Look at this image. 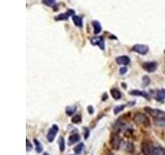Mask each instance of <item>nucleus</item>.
Segmentation results:
<instances>
[{
  "mask_svg": "<svg viewBox=\"0 0 165 155\" xmlns=\"http://www.w3.org/2000/svg\"><path fill=\"white\" fill-rule=\"evenodd\" d=\"M133 120H134V122L138 123V124H143L144 126L150 125L149 118L147 117L146 114H143V113H136L135 116L133 117Z\"/></svg>",
  "mask_w": 165,
  "mask_h": 155,
  "instance_id": "obj_1",
  "label": "nucleus"
},
{
  "mask_svg": "<svg viewBox=\"0 0 165 155\" xmlns=\"http://www.w3.org/2000/svg\"><path fill=\"white\" fill-rule=\"evenodd\" d=\"M146 111L149 112V114L151 116H153L154 119H162V118H165V112L161 111V110H153L147 108Z\"/></svg>",
  "mask_w": 165,
  "mask_h": 155,
  "instance_id": "obj_2",
  "label": "nucleus"
},
{
  "mask_svg": "<svg viewBox=\"0 0 165 155\" xmlns=\"http://www.w3.org/2000/svg\"><path fill=\"white\" fill-rule=\"evenodd\" d=\"M121 138L119 137L118 134H112V138H110V146L113 147V149L115 150H118L121 146Z\"/></svg>",
  "mask_w": 165,
  "mask_h": 155,
  "instance_id": "obj_3",
  "label": "nucleus"
},
{
  "mask_svg": "<svg viewBox=\"0 0 165 155\" xmlns=\"http://www.w3.org/2000/svg\"><path fill=\"white\" fill-rule=\"evenodd\" d=\"M132 51H134V52L138 53V54L140 55H146L148 54V52H149V47L146 46V45L137 44L132 47Z\"/></svg>",
  "mask_w": 165,
  "mask_h": 155,
  "instance_id": "obj_4",
  "label": "nucleus"
},
{
  "mask_svg": "<svg viewBox=\"0 0 165 155\" xmlns=\"http://www.w3.org/2000/svg\"><path fill=\"white\" fill-rule=\"evenodd\" d=\"M90 43L92 46H98L100 48V50H102V51H104V49H105V44H104L103 37H99V36L92 37L90 39Z\"/></svg>",
  "mask_w": 165,
  "mask_h": 155,
  "instance_id": "obj_5",
  "label": "nucleus"
},
{
  "mask_svg": "<svg viewBox=\"0 0 165 155\" xmlns=\"http://www.w3.org/2000/svg\"><path fill=\"white\" fill-rule=\"evenodd\" d=\"M59 131V127L57 125H53L52 127L49 129V131H48V134H47V139L49 141L50 143L54 142V140H55V138L57 136V134H58Z\"/></svg>",
  "mask_w": 165,
  "mask_h": 155,
  "instance_id": "obj_6",
  "label": "nucleus"
},
{
  "mask_svg": "<svg viewBox=\"0 0 165 155\" xmlns=\"http://www.w3.org/2000/svg\"><path fill=\"white\" fill-rule=\"evenodd\" d=\"M158 63L157 62H144L143 64V68L146 70L147 72H154L156 69H157Z\"/></svg>",
  "mask_w": 165,
  "mask_h": 155,
  "instance_id": "obj_7",
  "label": "nucleus"
},
{
  "mask_svg": "<svg viewBox=\"0 0 165 155\" xmlns=\"http://www.w3.org/2000/svg\"><path fill=\"white\" fill-rule=\"evenodd\" d=\"M141 151H143L144 155H154L153 154L154 148L152 147V145H151L150 143H147V142L143 143V145H141Z\"/></svg>",
  "mask_w": 165,
  "mask_h": 155,
  "instance_id": "obj_8",
  "label": "nucleus"
},
{
  "mask_svg": "<svg viewBox=\"0 0 165 155\" xmlns=\"http://www.w3.org/2000/svg\"><path fill=\"white\" fill-rule=\"evenodd\" d=\"M116 62L119 64V65L127 66L128 64L130 63V58L128 57V56H126V55L119 56V57H117V58H116Z\"/></svg>",
  "mask_w": 165,
  "mask_h": 155,
  "instance_id": "obj_9",
  "label": "nucleus"
},
{
  "mask_svg": "<svg viewBox=\"0 0 165 155\" xmlns=\"http://www.w3.org/2000/svg\"><path fill=\"white\" fill-rule=\"evenodd\" d=\"M75 13L73 12L72 10H69L67 13H63V14H60L57 17H55V20L56 21H65V20H68L69 16H75Z\"/></svg>",
  "mask_w": 165,
  "mask_h": 155,
  "instance_id": "obj_10",
  "label": "nucleus"
},
{
  "mask_svg": "<svg viewBox=\"0 0 165 155\" xmlns=\"http://www.w3.org/2000/svg\"><path fill=\"white\" fill-rule=\"evenodd\" d=\"M129 94L130 95H135V96H141V97H144L146 99H150V96L147 92L144 91H139V90H131L129 91Z\"/></svg>",
  "mask_w": 165,
  "mask_h": 155,
  "instance_id": "obj_11",
  "label": "nucleus"
},
{
  "mask_svg": "<svg viewBox=\"0 0 165 155\" xmlns=\"http://www.w3.org/2000/svg\"><path fill=\"white\" fill-rule=\"evenodd\" d=\"M92 26L94 28V33H95L96 35L99 34V33L102 31V26H101V24L99 23L98 21H93L92 22Z\"/></svg>",
  "mask_w": 165,
  "mask_h": 155,
  "instance_id": "obj_12",
  "label": "nucleus"
},
{
  "mask_svg": "<svg viewBox=\"0 0 165 155\" xmlns=\"http://www.w3.org/2000/svg\"><path fill=\"white\" fill-rule=\"evenodd\" d=\"M110 94H112V96L113 97V99H116V100L121 99V97H122L120 90L117 89V88H113L112 90H110Z\"/></svg>",
  "mask_w": 165,
  "mask_h": 155,
  "instance_id": "obj_13",
  "label": "nucleus"
},
{
  "mask_svg": "<svg viewBox=\"0 0 165 155\" xmlns=\"http://www.w3.org/2000/svg\"><path fill=\"white\" fill-rule=\"evenodd\" d=\"M156 100L158 101H163L165 99V89H160L158 90L157 93H156Z\"/></svg>",
  "mask_w": 165,
  "mask_h": 155,
  "instance_id": "obj_14",
  "label": "nucleus"
},
{
  "mask_svg": "<svg viewBox=\"0 0 165 155\" xmlns=\"http://www.w3.org/2000/svg\"><path fill=\"white\" fill-rule=\"evenodd\" d=\"M72 21H73V23H75V26H78L79 28H82V19L81 18V17H79V16H72Z\"/></svg>",
  "mask_w": 165,
  "mask_h": 155,
  "instance_id": "obj_15",
  "label": "nucleus"
},
{
  "mask_svg": "<svg viewBox=\"0 0 165 155\" xmlns=\"http://www.w3.org/2000/svg\"><path fill=\"white\" fill-rule=\"evenodd\" d=\"M79 139H81V137H79V134H71V136L69 137V140H68V144H69V145H72V144L79 142Z\"/></svg>",
  "mask_w": 165,
  "mask_h": 155,
  "instance_id": "obj_16",
  "label": "nucleus"
},
{
  "mask_svg": "<svg viewBox=\"0 0 165 155\" xmlns=\"http://www.w3.org/2000/svg\"><path fill=\"white\" fill-rule=\"evenodd\" d=\"M76 111V107L75 106H69V107H67L66 110H65V112H66V114L68 115V116H72V115H75V113Z\"/></svg>",
  "mask_w": 165,
  "mask_h": 155,
  "instance_id": "obj_17",
  "label": "nucleus"
},
{
  "mask_svg": "<svg viewBox=\"0 0 165 155\" xmlns=\"http://www.w3.org/2000/svg\"><path fill=\"white\" fill-rule=\"evenodd\" d=\"M153 154L154 155H165V150L160 146H158V147H155L154 148V152H153Z\"/></svg>",
  "mask_w": 165,
  "mask_h": 155,
  "instance_id": "obj_18",
  "label": "nucleus"
},
{
  "mask_svg": "<svg viewBox=\"0 0 165 155\" xmlns=\"http://www.w3.org/2000/svg\"><path fill=\"white\" fill-rule=\"evenodd\" d=\"M154 122L156 126L165 127V118H162V119H154Z\"/></svg>",
  "mask_w": 165,
  "mask_h": 155,
  "instance_id": "obj_19",
  "label": "nucleus"
},
{
  "mask_svg": "<svg viewBox=\"0 0 165 155\" xmlns=\"http://www.w3.org/2000/svg\"><path fill=\"white\" fill-rule=\"evenodd\" d=\"M85 145L82 143H79V145H76L75 148H73V150H75V154H79L82 151V149H84Z\"/></svg>",
  "mask_w": 165,
  "mask_h": 155,
  "instance_id": "obj_20",
  "label": "nucleus"
},
{
  "mask_svg": "<svg viewBox=\"0 0 165 155\" xmlns=\"http://www.w3.org/2000/svg\"><path fill=\"white\" fill-rule=\"evenodd\" d=\"M125 150L127 152H129V153H131V152L134 151V146H133L132 143H125Z\"/></svg>",
  "mask_w": 165,
  "mask_h": 155,
  "instance_id": "obj_21",
  "label": "nucleus"
},
{
  "mask_svg": "<svg viewBox=\"0 0 165 155\" xmlns=\"http://www.w3.org/2000/svg\"><path fill=\"white\" fill-rule=\"evenodd\" d=\"M58 144H59V149H60V151L64 152V150H65V141H64L63 137H61L60 139H59Z\"/></svg>",
  "mask_w": 165,
  "mask_h": 155,
  "instance_id": "obj_22",
  "label": "nucleus"
},
{
  "mask_svg": "<svg viewBox=\"0 0 165 155\" xmlns=\"http://www.w3.org/2000/svg\"><path fill=\"white\" fill-rule=\"evenodd\" d=\"M34 144H35V150L37 153H41V151H42V146H41V144L38 142L37 140H34Z\"/></svg>",
  "mask_w": 165,
  "mask_h": 155,
  "instance_id": "obj_23",
  "label": "nucleus"
},
{
  "mask_svg": "<svg viewBox=\"0 0 165 155\" xmlns=\"http://www.w3.org/2000/svg\"><path fill=\"white\" fill-rule=\"evenodd\" d=\"M126 108L125 105H120V106H117L115 109H113V114H119L120 112H122L123 110Z\"/></svg>",
  "mask_w": 165,
  "mask_h": 155,
  "instance_id": "obj_24",
  "label": "nucleus"
},
{
  "mask_svg": "<svg viewBox=\"0 0 165 155\" xmlns=\"http://www.w3.org/2000/svg\"><path fill=\"white\" fill-rule=\"evenodd\" d=\"M82 122V116L81 115H75V117L72 118V123H75V124H79Z\"/></svg>",
  "mask_w": 165,
  "mask_h": 155,
  "instance_id": "obj_25",
  "label": "nucleus"
},
{
  "mask_svg": "<svg viewBox=\"0 0 165 155\" xmlns=\"http://www.w3.org/2000/svg\"><path fill=\"white\" fill-rule=\"evenodd\" d=\"M55 1L56 0H42V3L47 6H52V5L55 4Z\"/></svg>",
  "mask_w": 165,
  "mask_h": 155,
  "instance_id": "obj_26",
  "label": "nucleus"
},
{
  "mask_svg": "<svg viewBox=\"0 0 165 155\" xmlns=\"http://www.w3.org/2000/svg\"><path fill=\"white\" fill-rule=\"evenodd\" d=\"M143 81H144V83H143L144 87H146V86H148L150 84V79H149V77H147V76L143 77Z\"/></svg>",
  "mask_w": 165,
  "mask_h": 155,
  "instance_id": "obj_27",
  "label": "nucleus"
},
{
  "mask_svg": "<svg viewBox=\"0 0 165 155\" xmlns=\"http://www.w3.org/2000/svg\"><path fill=\"white\" fill-rule=\"evenodd\" d=\"M26 144H27V148H26V150L29 152L31 149H32V145H31V143H30V141L29 140H26Z\"/></svg>",
  "mask_w": 165,
  "mask_h": 155,
  "instance_id": "obj_28",
  "label": "nucleus"
},
{
  "mask_svg": "<svg viewBox=\"0 0 165 155\" xmlns=\"http://www.w3.org/2000/svg\"><path fill=\"white\" fill-rule=\"evenodd\" d=\"M127 72V67L126 66H124V67H122V68L120 69V75H125Z\"/></svg>",
  "mask_w": 165,
  "mask_h": 155,
  "instance_id": "obj_29",
  "label": "nucleus"
},
{
  "mask_svg": "<svg viewBox=\"0 0 165 155\" xmlns=\"http://www.w3.org/2000/svg\"><path fill=\"white\" fill-rule=\"evenodd\" d=\"M87 110H88V112H89V114H90V115L94 114V108H93L92 106H89V107H88Z\"/></svg>",
  "mask_w": 165,
  "mask_h": 155,
  "instance_id": "obj_30",
  "label": "nucleus"
},
{
  "mask_svg": "<svg viewBox=\"0 0 165 155\" xmlns=\"http://www.w3.org/2000/svg\"><path fill=\"white\" fill-rule=\"evenodd\" d=\"M109 38H112V39H117L116 36H113V35H110V36H109Z\"/></svg>",
  "mask_w": 165,
  "mask_h": 155,
  "instance_id": "obj_31",
  "label": "nucleus"
},
{
  "mask_svg": "<svg viewBox=\"0 0 165 155\" xmlns=\"http://www.w3.org/2000/svg\"><path fill=\"white\" fill-rule=\"evenodd\" d=\"M42 155H50V154H49V153H47V152H44V153L42 154Z\"/></svg>",
  "mask_w": 165,
  "mask_h": 155,
  "instance_id": "obj_32",
  "label": "nucleus"
},
{
  "mask_svg": "<svg viewBox=\"0 0 165 155\" xmlns=\"http://www.w3.org/2000/svg\"><path fill=\"white\" fill-rule=\"evenodd\" d=\"M164 54H165V51H164Z\"/></svg>",
  "mask_w": 165,
  "mask_h": 155,
  "instance_id": "obj_33",
  "label": "nucleus"
},
{
  "mask_svg": "<svg viewBox=\"0 0 165 155\" xmlns=\"http://www.w3.org/2000/svg\"><path fill=\"white\" fill-rule=\"evenodd\" d=\"M71 155H72V154H71Z\"/></svg>",
  "mask_w": 165,
  "mask_h": 155,
  "instance_id": "obj_34",
  "label": "nucleus"
}]
</instances>
